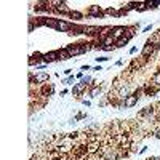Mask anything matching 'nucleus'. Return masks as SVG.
<instances>
[{"instance_id":"f257e3e1","label":"nucleus","mask_w":160,"mask_h":160,"mask_svg":"<svg viewBox=\"0 0 160 160\" xmlns=\"http://www.w3.org/2000/svg\"><path fill=\"white\" fill-rule=\"evenodd\" d=\"M159 51V45H151V43H146L141 51V56L146 58V59H149V58H152L155 53Z\"/></svg>"},{"instance_id":"f03ea898","label":"nucleus","mask_w":160,"mask_h":160,"mask_svg":"<svg viewBox=\"0 0 160 160\" xmlns=\"http://www.w3.org/2000/svg\"><path fill=\"white\" fill-rule=\"evenodd\" d=\"M66 50H67V53L71 54V58H72V56H79V54L87 53V51H85V48H83V43H74V45H69V46H66Z\"/></svg>"},{"instance_id":"7ed1b4c3","label":"nucleus","mask_w":160,"mask_h":160,"mask_svg":"<svg viewBox=\"0 0 160 160\" xmlns=\"http://www.w3.org/2000/svg\"><path fill=\"white\" fill-rule=\"evenodd\" d=\"M125 32H127V27H123V26H115L114 29H112V37H114L115 42H117V40H120V38L125 37Z\"/></svg>"},{"instance_id":"20e7f679","label":"nucleus","mask_w":160,"mask_h":160,"mask_svg":"<svg viewBox=\"0 0 160 160\" xmlns=\"http://www.w3.org/2000/svg\"><path fill=\"white\" fill-rule=\"evenodd\" d=\"M103 14H104V11L101 10V7H98V5L88 7V16H91V18H101Z\"/></svg>"},{"instance_id":"39448f33","label":"nucleus","mask_w":160,"mask_h":160,"mask_svg":"<svg viewBox=\"0 0 160 160\" xmlns=\"http://www.w3.org/2000/svg\"><path fill=\"white\" fill-rule=\"evenodd\" d=\"M53 5H56V10L58 13H61V14H69L72 10H69V7H67V3L66 2H53Z\"/></svg>"},{"instance_id":"423d86ee","label":"nucleus","mask_w":160,"mask_h":160,"mask_svg":"<svg viewBox=\"0 0 160 160\" xmlns=\"http://www.w3.org/2000/svg\"><path fill=\"white\" fill-rule=\"evenodd\" d=\"M139 95H141L139 91H135L133 95H130V96H128V98L125 99V107H133L135 104L138 103V99H139Z\"/></svg>"},{"instance_id":"0eeeda50","label":"nucleus","mask_w":160,"mask_h":160,"mask_svg":"<svg viewBox=\"0 0 160 160\" xmlns=\"http://www.w3.org/2000/svg\"><path fill=\"white\" fill-rule=\"evenodd\" d=\"M72 27H74L72 22L61 21V19H59V24H58V30H61V32H71V30H72Z\"/></svg>"},{"instance_id":"6e6552de","label":"nucleus","mask_w":160,"mask_h":160,"mask_svg":"<svg viewBox=\"0 0 160 160\" xmlns=\"http://www.w3.org/2000/svg\"><path fill=\"white\" fill-rule=\"evenodd\" d=\"M43 61L48 64V62H53V61H58V53L56 51H48L43 54Z\"/></svg>"},{"instance_id":"1a4fd4ad","label":"nucleus","mask_w":160,"mask_h":160,"mask_svg":"<svg viewBox=\"0 0 160 160\" xmlns=\"http://www.w3.org/2000/svg\"><path fill=\"white\" fill-rule=\"evenodd\" d=\"M58 59L59 61H67V59H71V54L67 53V50L66 48H62V50H58Z\"/></svg>"},{"instance_id":"9d476101","label":"nucleus","mask_w":160,"mask_h":160,"mask_svg":"<svg viewBox=\"0 0 160 160\" xmlns=\"http://www.w3.org/2000/svg\"><path fill=\"white\" fill-rule=\"evenodd\" d=\"M98 147H99L98 143H90L87 146V152L88 154H96V152H98Z\"/></svg>"},{"instance_id":"9b49d317","label":"nucleus","mask_w":160,"mask_h":160,"mask_svg":"<svg viewBox=\"0 0 160 160\" xmlns=\"http://www.w3.org/2000/svg\"><path fill=\"white\" fill-rule=\"evenodd\" d=\"M51 93H53V85L45 83V85H43V88H42V96H50Z\"/></svg>"},{"instance_id":"f8f14e48","label":"nucleus","mask_w":160,"mask_h":160,"mask_svg":"<svg viewBox=\"0 0 160 160\" xmlns=\"http://www.w3.org/2000/svg\"><path fill=\"white\" fill-rule=\"evenodd\" d=\"M147 43H151V45H160V34H154V35H151L149 40H147Z\"/></svg>"},{"instance_id":"ddd939ff","label":"nucleus","mask_w":160,"mask_h":160,"mask_svg":"<svg viewBox=\"0 0 160 160\" xmlns=\"http://www.w3.org/2000/svg\"><path fill=\"white\" fill-rule=\"evenodd\" d=\"M58 24H59V19H46L45 21V26L53 27V29H58Z\"/></svg>"},{"instance_id":"4468645a","label":"nucleus","mask_w":160,"mask_h":160,"mask_svg":"<svg viewBox=\"0 0 160 160\" xmlns=\"http://www.w3.org/2000/svg\"><path fill=\"white\" fill-rule=\"evenodd\" d=\"M152 83H154V87L160 88V71H157L154 75H152Z\"/></svg>"},{"instance_id":"2eb2a0df","label":"nucleus","mask_w":160,"mask_h":160,"mask_svg":"<svg viewBox=\"0 0 160 160\" xmlns=\"http://www.w3.org/2000/svg\"><path fill=\"white\" fill-rule=\"evenodd\" d=\"M127 43H128V38L123 37V38H120V40L115 42V48H122V46H125Z\"/></svg>"},{"instance_id":"dca6fc26","label":"nucleus","mask_w":160,"mask_h":160,"mask_svg":"<svg viewBox=\"0 0 160 160\" xmlns=\"http://www.w3.org/2000/svg\"><path fill=\"white\" fill-rule=\"evenodd\" d=\"M159 90H160L159 87H154V88H146V90H144V93H146L147 96H154L155 93L159 91Z\"/></svg>"},{"instance_id":"f3484780","label":"nucleus","mask_w":160,"mask_h":160,"mask_svg":"<svg viewBox=\"0 0 160 160\" xmlns=\"http://www.w3.org/2000/svg\"><path fill=\"white\" fill-rule=\"evenodd\" d=\"M69 16H71L72 19H82V18H83V14H82L80 11H71V13H69Z\"/></svg>"},{"instance_id":"a211bd4d","label":"nucleus","mask_w":160,"mask_h":160,"mask_svg":"<svg viewBox=\"0 0 160 160\" xmlns=\"http://www.w3.org/2000/svg\"><path fill=\"white\" fill-rule=\"evenodd\" d=\"M117 157H119V155H117V152H109L106 157H104V160H117Z\"/></svg>"},{"instance_id":"6ab92c4d","label":"nucleus","mask_w":160,"mask_h":160,"mask_svg":"<svg viewBox=\"0 0 160 160\" xmlns=\"http://www.w3.org/2000/svg\"><path fill=\"white\" fill-rule=\"evenodd\" d=\"M98 93H99V87H95V88L91 90V96H96Z\"/></svg>"},{"instance_id":"aec40b11","label":"nucleus","mask_w":160,"mask_h":160,"mask_svg":"<svg viewBox=\"0 0 160 160\" xmlns=\"http://www.w3.org/2000/svg\"><path fill=\"white\" fill-rule=\"evenodd\" d=\"M109 58H106V56H101V58H96V61H99V62H104V61H107Z\"/></svg>"},{"instance_id":"412c9836","label":"nucleus","mask_w":160,"mask_h":160,"mask_svg":"<svg viewBox=\"0 0 160 160\" xmlns=\"http://www.w3.org/2000/svg\"><path fill=\"white\" fill-rule=\"evenodd\" d=\"M151 29H152V24H149V26H146V27H144V29H143V32H149Z\"/></svg>"},{"instance_id":"4be33fe9","label":"nucleus","mask_w":160,"mask_h":160,"mask_svg":"<svg viewBox=\"0 0 160 160\" xmlns=\"http://www.w3.org/2000/svg\"><path fill=\"white\" fill-rule=\"evenodd\" d=\"M136 51H138V48H136V46H133V48L130 50V54H135Z\"/></svg>"},{"instance_id":"5701e85b","label":"nucleus","mask_w":160,"mask_h":160,"mask_svg":"<svg viewBox=\"0 0 160 160\" xmlns=\"http://www.w3.org/2000/svg\"><path fill=\"white\" fill-rule=\"evenodd\" d=\"M154 136H155L157 139H160V130H157V131H155V133H154Z\"/></svg>"},{"instance_id":"b1692460","label":"nucleus","mask_w":160,"mask_h":160,"mask_svg":"<svg viewBox=\"0 0 160 160\" xmlns=\"http://www.w3.org/2000/svg\"><path fill=\"white\" fill-rule=\"evenodd\" d=\"M82 71H90V66L87 64V66H82Z\"/></svg>"},{"instance_id":"393cba45","label":"nucleus","mask_w":160,"mask_h":160,"mask_svg":"<svg viewBox=\"0 0 160 160\" xmlns=\"http://www.w3.org/2000/svg\"><path fill=\"white\" fill-rule=\"evenodd\" d=\"M71 72H72V69H66L64 74H67V75H71Z\"/></svg>"}]
</instances>
